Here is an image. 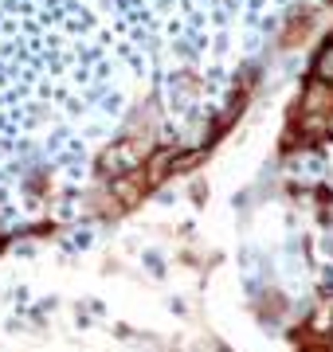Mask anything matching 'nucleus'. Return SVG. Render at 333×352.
I'll use <instances>...</instances> for the list:
<instances>
[{"mask_svg": "<svg viewBox=\"0 0 333 352\" xmlns=\"http://www.w3.org/2000/svg\"><path fill=\"white\" fill-rule=\"evenodd\" d=\"M314 75H318V82H330L333 87V43H325L321 55L314 59Z\"/></svg>", "mask_w": 333, "mask_h": 352, "instance_id": "1", "label": "nucleus"}]
</instances>
